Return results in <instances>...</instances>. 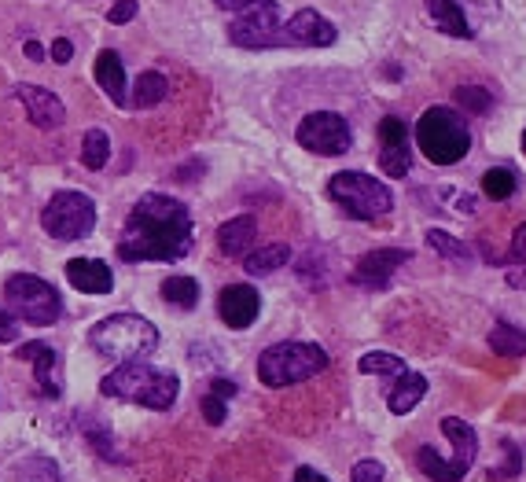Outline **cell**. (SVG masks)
Instances as JSON below:
<instances>
[{"instance_id": "6da1fadb", "label": "cell", "mask_w": 526, "mask_h": 482, "mask_svg": "<svg viewBox=\"0 0 526 482\" xmlns=\"http://www.w3.org/2000/svg\"><path fill=\"white\" fill-rule=\"evenodd\" d=\"M192 251V214L181 199L148 192L133 203L118 236L122 262H177Z\"/></svg>"}, {"instance_id": "7a4b0ae2", "label": "cell", "mask_w": 526, "mask_h": 482, "mask_svg": "<svg viewBox=\"0 0 526 482\" xmlns=\"http://www.w3.org/2000/svg\"><path fill=\"white\" fill-rule=\"evenodd\" d=\"M100 391L107 394V398H122V402L166 413V409L177 402L181 379L173 376V372H162V368L148 365V361H126V365H118L111 376H103Z\"/></svg>"}, {"instance_id": "3957f363", "label": "cell", "mask_w": 526, "mask_h": 482, "mask_svg": "<svg viewBox=\"0 0 526 482\" xmlns=\"http://www.w3.org/2000/svg\"><path fill=\"white\" fill-rule=\"evenodd\" d=\"M89 346L107 361L126 365V361H144L159 346V332L140 313H115V317H107L92 328Z\"/></svg>"}, {"instance_id": "277c9868", "label": "cell", "mask_w": 526, "mask_h": 482, "mask_svg": "<svg viewBox=\"0 0 526 482\" xmlns=\"http://www.w3.org/2000/svg\"><path fill=\"white\" fill-rule=\"evenodd\" d=\"M416 144L435 166H453L471 151V133L464 118L449 107H431L416 122Z\"/></svg>"}, {"instance_id": "5b68a950", "label": "cell", "mask_w": 526, "mask_h": 482, "mask_svg": "<svg viewBox=\"0 0 526 482\" xmlns=\"http://www.w3.org/2000/svg\"><path fill=\"white\" fill-rule=\"evenodd\" d=\"M328 368V354L317 343H276L258 357V379L265 387H295Z\"/></svg>"}, {"instance_id": "8992f818", "label": "cell", "mask_w": 526, "mask_h": 482, "mask_svg": "<svg viewBox=\"0 0 526 482\" xmlns=\"http://www.w3.org/2000/svg\"><path fill=\"white\" fill-rule=\"evenodd\" d=\"M442 435L453 442V457H438L435 449L424 446L416 453V464L424 471L427 479L435 482H460L464 475L471 471L475 457H479V435H475V427L468 420H460V416H446L442 420Z\"/></svg>"}, {"instance_id": "52a82bcc", "label": "cell", "mask_w": 526, "mask_h": 482, "mask_svg": "<svg viewBox=\"0 0 526 482\" xmlns=\"http://www.w3.org/2000/svg\"><path fill=\"white\" fill-rule=\"evenodd\" d=\"M328 196L343 207L346 218L354 221H379L387 218L390 207H394L387 184H379L376 177H368L361 170L335 173L332 181H328Z\"/></svg>"}, {"instance_id": "ba28073f", "label": "cell", "mask_w": 526, "mask_h": 482, "mask_svg": "<svg viewBox=\"0 0 526 482\" xmlns=\"http://www.w3.org/2000/svg\"><path fill=\"white\" fill-rule=\"evenodd\" d=\"M4 302L15 317H23L26 324H37V328H48V324L59 321L63 313V299L59 291L41 276L30 273H15L8 284H4Z\"/></svg>"}, {"instance_id": "9c48e42d", "label": "cell", "mask_w": 526, "mask_h": 482, "mask_svg": "<svg viewBox=\"0 0 526 482\" xmlns=\"http://www.w3.org/2000/svg\"><path fill=\"white\" fill-rule=\"evenodd\" d=\"M280 8L276 0H247L240 12L232 15L229 41L240 48H284L280 37Z\"/></svg>"}, {"instance_id": "30bf717a", "label": "cell", "mask_w": 526, "mask_h": 482, "mask_svg": "<svg viewBox=\"0 0 526 482\" xmlns=\"http://www.w3.org/2000/svg\"><path fill=\"white\" fill-rule=\"evenodd\" d=\"M92 225H96V203L85 192H56V196L48 199L45 214H41V229L52 240L63 243L89 236Z\"/></svg>"}, {"instance_id": "8fae6325", "label": "cell", "mask_w": 526, "mask_h": 482, "mask_svg": "<svg viewBox=\"0 0 526 482\" xmlns=\"http://www.w3.org/2000/svg\"><path fill=\"white\" fill-rule=\"evenodd\" d=\"M295 140L313 155H324V159H335V155H346L350 151V126H346L343 115L335 111H313L298 122Z\"/></svg>"}, {"instance_id": "7c38bea8", "label": "cell", "mask_w": 526, "mask_h": 482, "mask_svg": "<svg viewBox=\"0 0 526 482\" xmlns=\"http://www.w3.org/2000/svg\"><path fill=\"white\" fill-rule=\"evenodd\" d=\"M379 166H383V173L394 177V181H401L412 166L409 126L394 115H387L379 122Z\"/></svg>"}, {"instance_id": "4fadbf2b", "label": "cell", "mask_w": 526, "mask_h": 482, "mask_svg": "<svg viewBox=\"0 0 526 482\" xmlns=\"http://www.w3.org/2000/svg\"><path fill=\"white\" fill-rule=\"evenodd\" d=\"M15 361H30L34 365V379L41 398H63V365H59V354L48 343H23L15 350Z\"/></svg>"}, {"instance_id": "5bb4252c", "label": "cell", "mask_w": 526, "mask_h": 482, "mask_svg": "<svg viewBox=\"0 0 526 482\" xmlns=\"http://www.w3.org/2000/svg\"><path fill=\"white\" fill-rule=\"evenodd\" d=\"M280 37H284V45L291 48H328L335 45V26L324 19V15H317L313 8H302V12L291 15V23L280 30Z\"/></svg>"}, {"instance_id": "9a60e30c", "label": "cell", "mask_w": 526, "mask_h": 482, "mask_svg": "<svg viewBox=\"0 0 526 482\" xmlns=\"http://www.w3.org/2000/svg\"><path fill=\"white\" fill-rule=\"evenodd\" d=\"M258 313H262V299H258V291L251 284H229L218 295V317L236 332L251 328L258 321Z\"/></svg>"}, {"instance_id": "2e32d148", "label": "cell", "mask_w": 526, "mask_h": 482, "mask_svg": "<svg viewBox=\"0 0 526 482\" xmlns=\"http://www.w3.org/2000/svg\"><path fill=\"white\" fill-rule=\"evenodd\" d=\"M412 254L401 251V247H379V251H368L357 258L354 265V280L361 287H383L390 280V276L398 273L401 265L409 262Z\"/></svg>"}, {"instance_id": "e0dca14e", "label": "cell", "mask_w": 526, "mask_h": 482, "mask_svg": "<svg viewBox=\"0 0 526 482\" xmlns=\"http://www.w3.org/2000/svg\"><path fill=\"white\" fill-rule=\"evenodd\" d=\"M15 96L23 100L26 118H30L37 129H59L63 122H67V111H63L56 92L41 89V85H19Z\"/></svg>"}, {"instance_id": "ac0fdd59", "label": "cell", "mask_w": 526, "mask_h": 482, "mask_svg": "<svg viewBox=\"0 0 526 482\" xmlns=\"http://www.w3.org/2000/svg\"><path fill=\"white\" fill-rule=\"evenodd\" d=\"M67 280L70 287H78L85 295H107L115 287L111 265L96 262V258H74V262H67Z\"/></svg>"}, {"instance_id": "d6986e66", "label": "cell", "mask_w": 526, "mask_h": 482, "mask_svg": "<svg viewBox=\"0 0 526 482\" xmlns=\"http://www.w3.org/2000/svg\"><path fill=\"white\" fill-rule=\"evenodd\" d=\"M254 236H258V218L254 214H240V218L225 221L218 229V251L225 258H247Z\"/></svg>"}, {"instance_id": "ffe728a7", "label": "cell", "mask_w": 526, "mask_h": 482, "mask_svg": "<svg viewBox=\"0 0 526 482\" xmlns=\"http://www.w3.org/2000/svg\"><path fill=\"white\" fill-rule=\"evenodd\" d=\"M96 81L118 107H126V70H122V56L115 48H103L96 56Z\"/></svg>"}, {"instance_id": "44dd1931", "label": "cell", "mask_w": 526, "mask_h": 482, "mask_svg": "<svg viewBox=\"0 0 526 482\" xmlns=\"http://www.w3.org/2000/svg\"><path fill=\"white\" fill-rule=\"evenodd\" d=\"M424 394H427V379L420 376V372H401L398 383H394L387 394V409L394 416H405L424 402Z\"/></svg>"}, {"instance_id": "7402d4cb", "label": "cell", "mask_w": 526, "mask_h": 482, "mask_svg": "<svg viewBox=\"0 0 526 482\" xmlns=\"http://www.w3.org/2000/svg\"><path fill=\"white\" fill-rule=\"evenodd\" d=\"M424 8H427V19L446 37H460V41L471 37V26L468 19H464V8H460L457 0H424Z\"/></svg>"}, {"instance_id": "603a6c76", "label": "cell", "mask_w": 526, "mask_h": 482, "mask_svg": "<svg viewBox=\"0 0 526 482\" xmlns=\"http://www.w3.org/2000/svg\"><path fill=\"white\" fill-rule=\"evenodd\" d=\"M166 96H170V81L162 78L159 70H148V74H140L137 85H133V107H137V111L159 107Z\"/></svg>"}, {"instance_id": "cb8c5ba5", "label": "cell", "mask_w": 526, "mask_h": 482, "mask_svg": "<svg viewBox=\"0 0 526 482\" xmlns=\"http://www.w3.org/2000/svg\"><path fill=\"white\" fill-rule=\"evenodd\" d=\"M287 262H291V247H287V243H265V247H258L254 254L243 258V265H247V273L251 276L276 273V269Z\"/></svg>"}, {"instance_id": "d4e9b609", "label": "cell", "mask_w": 526, "mask_h": 482, "mask_svg": "<svg viewBox=\"0 0 526 482\" xmlns=\"http://www.w3.org/2000/svg\"><path fill=\"white\" fill-rule=\"evenodd\" d=\"M490 350L497 357H526V332L512 328V324H493Z\"/></svg>"}, {"instance_id": "484cf974", "label": "cell", "mask_w": 526, "mask_h": 482, "mask_svg": "<svg viewBox=\"0 0 526 482\" xmlns=\"http://www.w3.org/2000/svg\"><path fill=\"white\" fill-rule=\"evenodd\" d=\"M162 299L177 306V310H192L195 302H199V280L195 276H170V280H162Z\"/></svg>"}, {"instance_id": "4316f807", "label": "cell", "mask_w": 526, "mask_h": 482, "mask_svg": "<svg viewBox=\"0 0 526 482\" xmlns=\"http://www.w3.org/2000/svg\"><path fill=\"white\" fill-rule=\"evenodd\" d=\"M107 159H111V140H107V133H103V129H89L85 140H81V162H85L89 170H103Z\"/></svg>"}, {"instance_id": "83f0119b", "label": "cell", "mask_w": 526, "mask_h": 482, "mask_svg": "<svg viewBox=\"0 0 526 482\" xmlns=\"http://www.w3.org/2000/svg\"><path fill=\"white\" fill-rule=\"evenodd\" d=\"M482 196L501 203V199H512L515 196V173L504 170V166H493V170L482 173Z\"/></svg>"}, {"instance_id": "f1b7e54d", "label": "cell", "mask_w": 526, "mask_h": 482, "mask_svg": "<svg viewBox=\"0 0 526 482\" xmlns=\"http://www.w3.org/2000/svg\"><path fill=\"white\" fill-rule=\"evenodd\" d=\"M427 243H431V251H438L442 258H449V262H471V251L468 243H460L457 236H449V232L442 229H427Z\"/></svg>"}, {"instance_id": "f546056e", "label": "cell", "mask_w": 526, "mask_h": 482, "mask_svg": "<svg viewBox=\"0 0 526 482\" xmlns=\"http://www.w3.org/2000/svg\"><path fill=\"white\" fill-rule=\"evenodd\" d=\"M357 368H361V372H376V376H401V372H409L401 357L383 354V350H372V354H365L361 361H357Z\"/></svg>"}, {"instance_id": "4dcf8cb0", "label": "cell", "mask_w": 526, "mask_h": 482, "mask_svg": "<svg viewBox=\"0 0 526 482\" xmlns=\"http://www.w3.org/2000/svg\"><path fill=\"white\" fill-rule=\"evenodd\" d=\"M457 104L468 111V115H486L493 107V96L486 89H479V85H460L457 89Z\"/></svg>"}, {"instance_id": "1f68e13d", "label": "cell", "mask_w": 526, "mask_h": 482, "mask_svg": "<svg viewBox=\"0 0 526 482\" xmlns=\"http://www.w3.org/2000/svg\"><path fill=\"white\" fill-rule=\"evenodd\" d=\"M81 431H85V438H89L92 449H96V453H100L103 460H122V457H118V453H115V446H111V438L103 435L100 427H92L89 420H81Z\"/></svg>"}, {"instance_id": "d6a6232c", "label": "cell", "mask_w": 526, "mask_h": 482, "mask_svg": "<svg viewBox=\"0 0 526 482\" xmlns=\"http://www.w3.org/2000/svg\"><path fill=\"white\" fill-rule=\"evenodd\" d=\"M350 482H383V464L379 460H357Z\"/></svg>"}, {"instance_id": "836d02e7", "label": "cell", "mask_w": 526, "mask_h": 482, "mask_svg": "<svg viewBox=\"0 0 526 482\" xmlns=\"http://www.w3.org/2000/svg\"><path fill=\"white\" fill-rule=\"evenodd\" d=\"M225 413H229V409H225V398H218V394H206L203 398V416H206V424H225Z\"/></svg>"}, {"instance_id": "e575fe53", "label": "cell", "mask_w": 526, "mask_h": 482, "mask_svg": "<svg viewBox=\"0 0 526 482\" xmlns=\"http://www.w3.org/2000/svg\"><path fill=\"white\" fill-rule=\"evenodd\" d=\"M133 15H137V0H118L115 8L107 12V23L126 26V23H133Z\"/></svg>"}, {"instance_id": "d590c367", "label": "cell", "mask_w": 526, "mask_h": 482, "mask_svg": "<svg viewBox=\"0 0 526 482\" xmlns=\"http://www.w3.org/2000/svg\"><path fill=\"white\" fill-rule=\"evenodd\" d=\"M512 262H526V221L515 229V236H512V254H508Z\"/></svg>"}, {"instance_id": "8d00e7d4", "label": "cell", "mask_w": 526, "mask_h": 482, "mask_svg": "<svg viewBox=\"0 0 526 482\" xmlns=\"http://www.w3.org/2000/svg\"><path fill=\"white\" fill-rule=\"evenodd\" d=\"M70 56H74V45H70L67 37H56V41H52V59H56V63H70Z\"/></svg>"}, {"instance_id": "74e56055", "label": "cell", "mask_w": 526, "mask_h": 482, "mask_svg": "<svg viewBox=\"0 0 526 482\" xmlns=\"http://www.w3.org/2000/svg\"><path fill=\"white\" fill-rule=\"evenodd\" d=\"M15 335H19V324H15L8 313L0 310V343H15Z\"/></svg>"}, {"instance_id": "f35d334b", "label": "cell", "mask_w": 526, "mask_h": 482, "mask_svg": "<svg viewBox=\"0 0 526 482\" xmlns=\"http://www.w3.org/2000/svg\"><path fill=\"white\" fill-rule=\"evenodd\" d=\"M210 394H218V398L229 402V398H236V383H232V379H214V383H210Z\"/></svg>"}, {"instance_id": "ab89813d", "label": "cell", "mask_w": 526, "mask_h": 482, "mask_svg": "<svg viewBox=\"0 0 526 482\" xmlns=\"http://www.w3.org/2000/svg\"><path fill=\"white\" fill-rule=\"evenodd\" d=\"M291 482H328V479H324L317 468H306V464H302V468L295 471V479H291Z\"/></svg>"}, {"instance_id": "60d3db41", "label": "cell", "mask_w": 526, "mask_h": 482, "mask_svg": "<svg viewBox=\"0 0 526 482\" xmlns=\"http://www.w3.org/2000/svg\"><path fill=\"white\" fill-rule=\"evenodd\" d=\"M26 56H30V59H45V48L37 45V41H26Z\"/></svg>"}, {"instance_id": "b9f144b4", "label": "cell", "mask_w": 526, "mask_h": 482, "mask_svg": "<svg viewBox=\"0 0 526 482\" xmlns=\"http://www.w3.org/2000/svg\"><path fill=\"white\" fill-rule=\"evenodd\" d=\"M218 4H221V8H229V12L236 15V12L243 8V4H247V0H218Z\"/></svg>"}, {"instance_id": "7bdbcfd3", "label": "cell", "mask_w": 526, "mask_h": 482, "mask_svg": "<svg viewBox=\"0 0 526 482\" xmlns=\"http://www.w3.org/2000/svg\"><path fill=\"white\" fill-rule=\"evenodd\" d=\"M523 155H526V129H523Z\"/></svg>"}]
</instances>
